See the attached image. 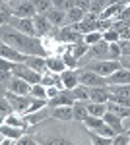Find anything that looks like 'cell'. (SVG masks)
<instances>
[{
  "label": "cell",
  "instance_id": "obj_34",
  "mask_svg": "<svg viewBox=\"0 0 130 145\" xmlns=\"http://www.w3.org/2000/svg\"><path fill=\"white\" fill-rule=\"evenodd\" d=\"M120 56H122V50H120L119 41L109 43V60H120Z\"/></svg>",
  "mask_w": 130,
  "mask_h": 145
},
{
  "label": "cell",
  "instance_id": "obj_14",
  "mask_svg": "<svg viewBox=\"0 0 130 145\" xmlns=\"http://www.w3.org/2000/svg\"><path fill=\"white\" fill-rule=\"evenodd\" d=\"M49 108H51V116L56 120L68 122L74 118V106H49Z\"/></svg>",
  "mask_w": 130,
  "mask_h": 145
},
{
  "label": "cell",
  "instance_id": "obj_17",
  "mask_svg": "<svg viewBox=\"0 0 130 145\" xmlns=\"http://www.w3.org/2000/svg\"><path fill=\"white\" fill-rule=\"evenodd\" d=\"M62 78V83H64L66 89H74L76 85H80V78H78V70H72V68H66L64 72L60 74Z\"/></svg>",
  "mask_w": 130,
  "mask_h": 145
},
{
  "label": "cell",
  "instance_id": "obj_35",
  "mask_svg": "<svg viewBox=\"0 0 130 145\" xmlns=\"http://www.w3.org/2000/svg\"><path fill=\"white\" fill-rule=\"evenodd\" d=\"M103 39H105L107 43H117V41H120V33L111 27V29H107V31H103Z\"/></svg>",
  "mask_w": 130,
  "mask_h": 145
},
{
  "label": "cell",
  "instance_id": "obj_38",
  "mask_svg": "<svg viewBox=\"0 0 130 145\" xmlns=\"http://www.w3.org/2000/svg\"><path fill=\"white\" fill-rule=\"evenodd\" d=\"M74 6H76V8H82L84 12H89L91 0H74Z\"/></svg>",
  "mask_w": 130,
  "mask_h": 145
},
{
  "label": "cell",
  "instance_id": "obj_23",
  "mask_svg": "<svg viewBox=\"0 0 130 145\" xmlns=\"http://www.w3.org/2000/svg\"><path fill=\"white\" fill-rule=\"evenodd\" d=\"M107 103H95V101H87V112L89 114H93V116H101L103 118V114L107 112Z\"/></svg>",
  "mask_w": 130,
  "mask_h": 145
},
{
  "label": "cell",
  "instance_id": "obj_16",
  "mask_svg": "<svg viewBox=\"0 0 130 145\" xmlns=\"http://www.w3.org/2000/svg\"><path fill=\"white\" fill-rule=\"evenodd\" d=\"M45 16H47V20L53 23L54 27H62L66 23V10H60V8H54L53 6Z\"/></svg>",
  "mask_w": 130,
  "mask_h": 145
},
{
  "label": "cell",
  "instance_id": "obj_8",
  "mask_svg": "<svg viewBox=\"0 0 130 145\" xmlns=\"http://www.w3.org/2000/svg\"><path fill=\"white\" fill-rule=\"evenodd\" d=\"M12 12H14L16 18H35V16L39 14L37 8L33 6L31 0H20L18 4L12 6Z\"/></svg>",
  "mask_w": 130,
  "mask_h": 145
},
{
  "label": "cell",
  "instance_id": "obj_33",
  "mask_svg": "<svg viewBox=\"0 0 130 145\" xmlns=\"http://www.w3.org/2000/svg\"><path fill=\"white\" fill-rule=\"evenodd\" d=\"M33 6L37 8L39 14H47V12L53 8V0H31Z\"/></svg>",
  "mask_w": 130,
  "mask_h": 145
},
{
  "label": "cell",
  "instance_id": "obj_25",
  "mask_svg": "<svg viewBox=\"0 0 130 145\" xmlns=\"http://www.w3.org/2000/svg\"><path fill=\"white\" fill-rule=\"evenodd\" d=\"M70 52L76 56L78 60L82 58V56H86L89 52V45H87L86 41H80V43H74V45H70Z\"/></svg>",
  "mask_w": 130,
  "mask_h": 145
},
{
  "label": "cell",
  "instance_id": "obj_21",
  "mask_svg": "<svg viewBox=\"0 0 130 145\" xmlns=\"http://www.w3.org/2000/svg\"><path fill=\"white\" fill-rule=\"evenodd\" d=\"M103 120L117 132V134H120V132H124L122 130V118H120L119 114H115V112H111V110H107L105 114H103Z\"/></svg>",
  "mask_w": 130,
  "mask_h": 145
},
{
  "label": "cell",
  "instance_id": "obj_41",
  "mask_svg": "<svg viewBox=\"0 0 130 145\" xmlns=\"http://www.w3.org/2000/svg\"><path fill=\"white\" fill-rule=\"evenodd\" d=\"M122 130H124V132L130 130V116H124V118H122Z\"/></svg>",
  "mask_w": 130,
  "mask_h": 145
},
{
  "label": "cell",
  "instance_id": "obj_11",
  "mask_svg": "<svg viewBox=\"0 0 130 145\" xmlns=\"http://www.w3.org/2000/svg\"><path fill=\"white\" fill-rule=\"evenodd\" d=\"M33 23H35V29H37V33L39 37H49L51 31H53V23L47 20V16L45 14H37L35 18H33Z\"/></svg>",
  "mask_w": 130,
  "mask_h": 145
},
{
  "label": "cell",
  "instance_id": "obj_20",
  "mask_svg": "<svg viewBox=\"0 0 130 145\" xmlns=\"http://www.w3.org/2000/svg\"><path fill=\"white\" fill-rule=\"evenodd\" d=\"M0 132L4 137H10V139H20L23 134H25V128H20V126H12V124L2 122V128Z\"/></svg>",
  "mask_w": 130,
  "mask_h": 145
},
{
  "label": "cell",
  "instance_id": "obj_19",
  "mask_svg": "<svg viewBox=\"0 0 130 145\" xmlns=\"http://www.w3.org/2000/svg\"><path fill=\"white\" fill-rule=\"evenodd\" d=\"M111 93H109V85L107 87H89V101L95 103H109Z\"/></svg>",
  "mask_w": 130,
  "mask_h": 145
},
{
  "label": "cell",
  "instance_id": "obj_13",
  "mask_svg": "<svg viewBox=\"0 0 130 145\" xmlns=\"http://www.w3.org/2000/svg\"><path fill=\"white\" fill-rule=\"evenodd\" d=\"M25 64L29 68H33L35 72H39V74H47V72H49V68H47V56L31 54V56H27Z\"/></svg>",
  "mask_w": 130,
  "mask_h": 145
},
{
  "label": "cell",
  "instance_id": "obj_22",
  "mask_svg": "<svg viewBox=\"0 0 130 145\" xmlns=\"http://www.w3.org/2000/svg\"><path fill=\"white\" fill-rule=\"evenodd\" d=\"M74 120H80V122H84L87 118V101H76L74 105Z\"/></svg>",
  "mask_w": 130,
  "mask_h": 145
},
{
  "label": "cell",
  "instance_id": "obj_10",
  "mask_svg": "<svg viewBox=\"0 0 130 145\" xmlns=\"http://www.w3.org/2000/svg\"><path fill=\"white\" fill-rule=\"evenodd\" d=\"M0 54H2V58H6L10 62H25L27 60V54L20 52L18 48L6 45V43H2V46H0Z\"/></svg>",
  "mask_w": 130,
  "mask_h": 145
},
{
  "label": "cell",
  "instance_id": "obj_9",
  "mask_svg": "<svg viewBox=\"0 0 130 145\" xmlns=\"http://www.w3.org/2000/svg\"><path fill=\"white\" fill-rule=\"evenodd\" d=\"M74 103H76V97H74L72 89H62L58 97L49 99V106H72Z\"/></svg>",
  "mask_w": 130,
  "mask_h": 145
},
{
  "label": "cell",
  "instance_id": "obj_36",
  "mask_svg": "<svg viewBox=\"0 0 130 145\" xmlns=\"http://www.w3.org/2000/svg\"><path fill=\"white\" fill-rule=\"evenodd\" d=\"M113 143L115 145H130V135L126 132H120L113 137Z\"/></svg>",
  "mask_w": 130,
  "mask_h": 145
},
{
  "label": "cell",
  "instance_id": "obj_12",
  "mask_svg": "<svg viewBox=\"0 0 130 145\" xmlns=\"http://www.w3.org/2000/svg\"><path fill=\"white\" fill-rule=\"evenodd\" d=\"M107 83L109 85H126V83H130V70L128 68H119L117 72L107 76Z\"/></svg>",
  "mask_w": 130,
  "mask_h": 145
},
{
  "label": "cell",
  "instance_id": "obj_1",
  "mask_svg": "<svg viewBox=\"0 0 130 145\" xmlns=\"http://www.w3.org/2000/svg\"><path fill=\"white\" fill-rule=\"evenodd\" d=\"M2 43H6V45L14 46V48H18L20 52L23 54L31 56V54H39V56H51L47 52V48L45 45L41 43V37H31V35H25L22 31H18V29H14L12 25H2Z\"/></svg>",
  "mask_w": 130,
  "mask_h": 145
},
{
  "label": "cell",
  "instance_id": "obj_18",
  "mask_svg": "<svg viewBox=\"0 0 130 145\" xmlns=\"http://www.w3.org/2000/svg\"><path fill=\"white\" fill-rule=\"evenodd\" d=\"M47 68H49V72H53V74H62L66 68V62L62 60V56H47Z\"/></svg>",
  "mask_w": 130,
  "mask_h": 145
},
{
  "label": "cell",
  "instance_id": "obj_29",
  "mask_svg": "<svg viewBox=\"0 0 130 145\" xmlns=\"http://www.w3.org/2000/svg\"><path fill=\"white\" fill-rule=\"evenodd\" d=\"M113 2L111 0H91V6H89V12H93V14H103L105 8H109Z\"/></svg>",
  "mask_w": 130,
  "mask_h": 145
},
{
  "label": "cell",
  "instance_id": "obj_27",
  "mask_svg": "<svg viewBox=\"0 0 130 145\" xmlns=\"http://www.w3.org/2000/svg\"><path fill=\"white\" fill-rule=\"evenodd\" d=\"M84 124H86L87 130H99L101 126H105V120L101 118V116H93V114H87V118L84 120Z\"/></svg>",
  "mask_w": 130,
  "mask_h": 145
},
{
  "label": "cell",
  "instance_id": "obj_39",
  "mask_svg": "<svg viewBox=\"0 0 130 145\" xmlns=\"http://www.w3.org/2000/svg\"><path fill=\"white\" fill-rule=\"evenodd\" d=\"M60 91L62 89H58L56 85H51V87H47V97H49V99H54V97L60 95Z\"/></svg>",
  "mask_w": 130,
  "mask_h": 145
},
{
  "label": "cell",
  "instance_id": "obj_30",
  "mask_svg": "<svg viewBox=\"0 0 130 145\" xmlns=\"http://www.w3.org/2000/svg\"><path fill=\"white\" fill-rule=\"evenodd\" d=\"M29 95H31V97H37V99H49V97H47V87H45L43 83H33Z\"/></svg>",
  "mask_w": 130,
  "mask_h": 145
},
{
  "label": "cell",
  "instance_id": "obj_15",
  "mask_svg": "<svg viewBox=\"0 0 130 145\" xmlns=\"http://www.w3.org/2000/svg\"><path fill=\"white\" fill-rule=\"evenodd\" d=\"M23 116H25L27 126H35V124L45 122V118H47V116H51V108H49V106H45V108H41V110L27 112V114H23Z\"/></svg>",
  "mask_w": 130,
  "mask_h": 145
},
{
  "label": "cell",
  "instance_id": "obj_28",
  "mask_svg": "<svg viewBox=\"0 0 130 145\" xmlns=\"http://www.w3.org/2000/svg\"><path fill=\"white\" fill-rule=\"evenodd\" d=\"M72 93H74L76 101H89V87H87V85H84V83L76 85V87L72 89Z\"/></svg>",
  "mask_w": 130,
  "mask_h": 145
},
{
  "label": "cell",
  "instance_id": "obj_4",
  "mask_svg": "<svg viewBox=\"0 0 130 145\" xmlns=\"http://www.w3.org/2000/svg\"><path fill=\"white\" fill-rule=\"evenodd\" d=\"M84 68H89V70L97 72L99 76L107 78V76H111L113 72H117L122 66H120V60H93V62H87Z\"/></svg>",
  "mask_w": 130,
  "mask_h": 145
},
{
  "label": "cell",
  "instance_id": "obj_6",
  "mask_svg": "<svg viewBox=\"0 0 130 145\" xmlns=\"http://www.w3.org/2000/svg\"><path fill=\"white\" fill-rule=\"evenodd\" d=\"M8 25H12L14 29H18V31H22V33H25V35L39 37L37 29H35V23H33V18H16V16H14Z\"/></svg>",
  "mask_w": 130,
  "mask_h": 145
},
{
  "label": "cell",
  "instance_id": "obj_3",
  "mask_svg": "<svg viewBox=\"0 0 130 145\" xmlns=\"http://www.w3.org/2000/svg\"><path fill=\"white\" fill-rule=\"evenodd\" d=\"M78 78L80 83H84L87 87H107V78L99 76L97 72L89 70V68H78Z\"/></svg>",
  "mask_w": 130,
  "mask_h": 145
},
{
  "label": "cell",
  "instance_id": "obj_2",
  "mask_svg": "<svg viewBox=\"0 0 130 145\" xmlns=\"http://www.w3.org/2000/svg\"><path fill=\"white\" fill-rule=\"evenodd\" d=\"M12 74L14 76H18V78L25 79V81H29V83H41V79H43V74H39V72H35L33 68H29L25 62H14L12 64Z\"/></svg>",
  "mask_w": 130,
  "mask_h": 145
},
{
  "label": "cell",
  "instance_id": "obj_7",
  "mask_svg": "<svg viewBox=\"0 0 130 145\" xmlns=\"http://www.w3.org/2000/svg\"><path fill=\"white\" fill-rule=\"evenodd\" d=\"M2 91H12V93H18V95H29L31 93V83L18 78V76H12V79L6 83V87Z\"/></svg>",
  "mask_w": 130,
  "mask_h": 145
},
{
  "label": "cell",
  "instance_id": "obj_31",
  "mask_svg": "<svg viewBox=\"0 0 130 145\" xmlns=\"http://www.w3.org/2000/svg\"><path fill=\"white\" fill-rule=\"evenodd\" d=\"M0 14H2V25L10 23V20L14 18L12 6H10V4H6V2H2V6H0Z\"/></svg>",
  "mask_w": 130,
  "mask_h": 145
},
{
  "label": "cell",
  "instance_id": "obj_32",
  "mask_svg": "<svg viewBox=\"0 0 130 145\" xmlns=\"http://www.w3.org/2000/svg\"><path fill=\"white\" fill-rule=\"evenodd\" d=\"M84 41H86L87 45H95V43H99V41H103V31H89V33L84 35Z\"/></svg>",
  "mask_w": 130,
  "mask_h": 145
},
{
  "label": "cell",
  "instance_id": "obj_37",
  "mask_svg": "<svg viewBox=\"0 0 130 145\" xmlns=\"http://www.w3.org/2000/svg\"><path fill=\"white\" fill-rule=\"evenodd\" d=\"M16 143H18V145H33V143H37V139L31 137V135H25V134H23L20 139H16Z\"/></svg>",
  "mask_w": 130,
  "mask_h": 145
},
{
  "label": "cell",
  "instance_id": "obj_24",
  "mask_svg": "<svg viewBox=\"0 0 130 145\" xmlns=\"http://www.w3.org/2000/svg\"><path fill=\"white\" fill-rule=\"evenodd\" d=\"M84 16H86V12L82 10V8H70V10L66 12V23H78V22H84Z\"/></svg>",
  "mask_w": 130,
  "mask_h": 145
},
{
  "label": "cell",
  "instance_id": "obj_40",
  "mask_svg": "<svg viewBox=\"0 0 130 145\" xmlns=\"http://www.w3.org/2000/svg\"><path fill=\"white\" fill-rule=\"evenodd\" d=\"M84 22L91 23V22H99V14H93V12H86L84 16Z\"/></svg>",
  "mask_w": 130,
  "mask_h": 145
},
{
  "label": "cell",
  "instance_id": "obj_42",
  "mask_svg": "<svg viewBox=\"0 0 130 145\" xmlns=\"http://www.w3.org/2000/svg\"><path fill=\"white\" fill-rule=\"evenodd\" d=\"M120 39H130V27L124 31V33H120Z\"/></svg>",
  "mask_w": 130,
  "mask_h": 145
},
{
  "label": "cell",
  "instance_id": "obj_26",
  "mask_svg": "<svg viewBox=\"0 0 130 145\" xmlns=\"http://www.w3.org/2000/svg\"><path fill=\"white\" fill-rule=\"evenodd\" d=\"M12 112H14V106H12V103L8 101L6 95H2V101H0V120L4 122L8 116H10Z\"/></svg>",
  "mask_w": 130,
  "mask_h": 145
},
{
  "label": "cell",
  "instance_id": "obj_43",
  "mask_svg": "<svg viewBox=\"0 0 130 145\" xmlns=\"http://www.w3.org/2000/svg\"><path fill=\"white\" fill-rule=\"evenodd\" d=\"M2 2H6V4H10V6H14V4H18L20 0H2Z\"/></svg>",
  "mask_w": 130,
  "mask_h": 145
},
{
  "label": "cell",
  "instance_id": "obj_5",
  "mask_svg": "<svg viewBox=\"0 0 130 145\" xmlns=\"http://www.w3.org/2000/svg\"><path fill=\"white\" fill-rule=\"evenodd\" d=\"M2 95L8 97V101L12 103L16 112H22V114L29 112V106H31V101H33L31 95H18V93H12V91H4Z\"/></svg>",
  "mask_w": 130,
  "mask_h": 145
}]
</instances>
